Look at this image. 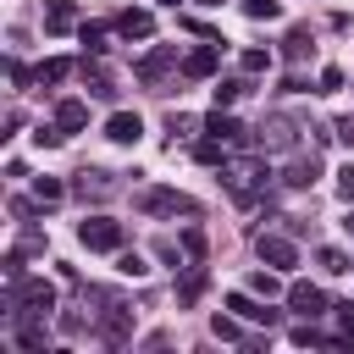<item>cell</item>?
<instances>
[{
    "mask_svg": "<svg viewBox=\"0 0 354 354\" xmlns=\"http://www.w3.org/2000/svg\"><path fill=\"white\" fill-rule=\"evenodd\" d=\"M33 194H39V205H61V194H66V188H61L55 177H39V183H33Z\"/></svg>",
    "mask_w": 354,
    "mask_h": 354,
    "instance_id": "18",
    "label": "cell"
},
{
    "mask_svg": "<svg viewBox=\"0 0 354 354\" xmlns=\"http://www.w3.org/2000/svg\"><path fill=\"white\" fill-rule=\"evenodd\" d=\"M149 28H155L149 11H127V17H122V33H127V39H149Z\"/></svg>",
    "mask_w": 354,
    "mask_h": 354,
    "instance_id": "17",
    "label": "cell"
},
{
    "mask_svg": "<svg viewBox=\"0 0 354 354\" xmlns=\"http://www.w3.org/2000/svg\"><path fill=\"white\" fill-rule=\"evenodd\" d=\"M337 194L354 205V166H343V171H337Z\"/></svg>",
    "mask_w": 354,
    "mask_h": 354,
    "instance_id": "29",
    "label": "cell"
},
{
    "mask_svg": "<svg viewBox=\"0 0 354 354\" xmlns=\"http://www.w3.org/2000/svg\"><path fill=\"white\" fill-rule=\"evenodd\" d=\"M44 28H50V33L72 28V0H44Z\"/></svg>",
    "mask_w": 354,
    "mask_h": 354,
    "instance_id": "14",
    "label": "cell"
},
{
    "mask_svg": "<svg viewBox=\"0 0 354 354\" xmlns=\"http://www.w3.org/2000/svg\"><path fill=\"white\" fill-rule=\"evenodd\" d=\"M337 138H343V144H354V116H348V122H337Z\"/></svg>",
    "mask_w": 354,
    "mask_h": 354,
    "instance_id": "30",
    "label": "cell"
},
{
    "mask_svg": "<svg viewBox=\"0 0 354 354\" xmlns=\"http://www.w3.org/2000/svg\"><path fill=\"white\" fill-rule=\"evenodd\" d=\"M210 332H216V337H227V343H238V337H243L232 315H216V321H210Z\"/></svg>",
    "mask_w": 354,
    "mask_h": 354,
    "instance_id": "21",
    "label": "cell"
},
{
    "mask_svg": "<svg viewBox=\"0 0 354 354\" xmlns=\"http://www.w3.org/2000/svg\"><path fill=\"white\" fill-rule=\"evenodd\" d=\"M160 6H183V0H160Z\"/></svg>",
    "mask_w": 354,
    "mask_h": 354,
    "instance_id": "32",
    "label": "cell"
},
{
    "mask_svg": "<svg viewBox=\"0 0 354 354\" xmlns=\"http://www.w3.org/2000/svg\"><path fill=\"white\" fill-rule=\"evenodd\" d=\"M138 210H144V216H194L199 205H194L188 194H177V188H144V194H138Z\"/></svg>",
    "mask_w": 354,
    "mask_h": 354,
    "instance_id": "1",
    "label": "cell"
},
{
    "mask_svg": "<svg viewBox=\"0 0 354 354\" xmlns=\"http://www.w3.org/2000/svg\"><path fill=\"white\" fill-rule=\"evenodd\" d=\"M249 17H277V0H243Z\"/></svg>",
    "mask_w": 354,
    "mask_h": 354,
    "instance_id": "28",
    "label": "cell"
},
{
    "mask_svg": "<svg viewBox=\"0 0 354 354\" xmlns=\"http://www.w3.org/2000/svg\"><path fill=\"white\" fill-rule=\"evenodd\" d=\"M166 66H171V50H155V55H144V61H138V77H144V83H155Z\"/></svg>",
    "mask_w": 354,
    "mask_h": 354,
    "instance_id": "15",
    "label": "cell"
},
{
    "mask_svg": "<svg viewBox=\"0 0 354 354\" xmlns=\"http://www.w3.org/2000/svg\"><path fill=\"white\" fill-rule=\"evenodd\" d=\"M227 310H232L238 321H254V326H271V321H277V310H266V304H254L249 293H232V299H227Z\"/></svg>",
    "mask_w": 354,
    "mask_h": 354,
    "instance_id": "9",
    "label": "cell"
},
{
    "mask_svg": "<svg viewBox=\"0 0 354 354\" xmlns=\"http://www.w3.org/2000/svg\"><path fill=\"white\" fill-rule=\"evenodd\" d=\"M348 266H354L348 254H337V249H321V271H332V277H337V271H348Z\"/></svg>",
    "mask_w": 354,
    "mask_h": 354,
    "instance_id": "20",
    "label": "cell"
},
{
    "mask_svg": "<svg viewBox=\"0 0 354 354\" xmlns=\"http://www.w3.org/2000/svg\"><path fill=\"white\" fill-rule=\"evenodd\" d=\"M343 227H348V232H354V210H348V221H343Z\"/></svg>",
    "mask_w": 354,
    "mask_h": 354,
    "instance_id": "31",
    "label": "cell"
},
{
    "mask_svg": "<svg viewBox=\"0 0 354 354\" xmlns=\"http://www.w3.org/2000/svg\"><path fill=\"white\" fill-rule=\"evenodd\" d=\"M315 177H321V160H315V155H299V160L288 166V177H282V183H288V188H310Z\"/></svg>",
    "mask_w": 354,
    "mask_h": 354,
    "instance_id": "11",
    "label": "cell"
},
{
    "mask_svg": "<svg viewBox=\"0 0 354 354\" xmlns=\"http://www.w3.org/2000/svg\"><path fill=\"white\" fill-rule=\"evenodd\" d=\"M249 288H254V293H277V277H271V271H254Z\"/></svg>",
    "mask_w": 354,
    "mask_h": 354,
    "instance_id": "27",
    "label": "cell"
},
{
    "mask_svg": "<svg viewBox=\"0 0 354 354\" xmlns=\"http://www.w3.org/2000/svg\"><path fill=\"white\" fill-rule=\"evenodd\" d=\"M183 249L199 260V254H205V232H199V227H188V232H183Z\"/></svg>",
    "mask_w": 354,
    "mask_h": 354,
    "instance_id": "25",
    "label": "cell"
},
{
    "mask_svg": "<svg viewBox=\"0 0 354 354\" xmlns=\"http://www.w3.org/2000/svg\"><path fill=\"white\" fill-rule=\"evenodd\" d=\"M254 133H260V144H266V149H293V138H299V127H293L288 116H266Z\"/></svg>",
    "mask_w": 354,
    "mask_h": 354,
    "instance_id": "4",
    "label": "cell"
},
{
    "mask_svg": "<svg viewBox=\"0 0 354 354\" xmlns=\"http://www.w3.org/2000/svg\"><path fill=\"white\" fill-rule=\"evenodd\" d=\"M83 122H88V105H83V100H61V105H55V127H61V133H77Z\"/></svg>",
    "mask_w": 354,
    "mask_h": 354,
    "instance_id": "10",
    "label": "cell"
},
{
    "mask_svg": "<svg viewBox=\"0 0 354 354\" xmlns=\"http://www.w3.org/2000/svg\"><path fill=\"white\" fill-rule=\"evenodd\" d=\"M61 138H66V133H61V127H39V133H33V144H39V149H55V144H61Z\"/></svg>",
    "mask_w": 354,
    "mask_h": 354,
    "instance_id": "24",
    "label": "cell"
},
{
    "mask_svg": "<svg viewBox=\"0 0 354 354\" xmlns=\"http://www.w3.org/2000/svg\"><path fill=\"white\" fill-rule=\"evenodd\" d=\"M205 133H216L221 144H238V138H243V127H238L232 116H221V111H216V116H205Z\"/></svg>",
    "mask_w": 354,
    "mask_h": 354,
    "instance_id": "13",
    "label": "cell"
},
{
    "mask_svg": "<svg viewBox=\"0 0 354 354\" xmlns=\"http://www.w3.org/2000/svg\"><path fill=\"white\" fill-rule=\"evenodd\" d=\"M260 260L288 271V266H299V249H293V238H260Z\"/></svg>",
    "mask_w": 354,
    "mask_h": 354,
    "instance_id": "7",
    "label": "cell"
},
{
    "mask_svg": "<svg viewBox=\"0 0 354 354\" xmlns=\"http://www.w3.org/2000/svg\"><path fill=\"white\" fill-rule=\"evenodd\" d=\"M238 94H249V83H221V88H216V105H232Z\"/></svg>",
    "mask_w": 354,
    "mask_h": 354,
    "instance_id": "23",
    "label": "cell"
},
{
    "mask_svg": "<svg viewBox=\"0 0 354 354\" xmlns=\"http://www.w3.org/2000/svg\"><path fill=\"white\" fill-rule=\"evenodd\" d=\"M138 133H144L138 111H116V116L105 122V138H116V144H138Z\"/></svg>",
    "mask_w": 354,
    "mask_h": 354,
    "instance_id": "8",
    "label": "cell"
},
{
    "mask_svg": "<svg viewBox=\"0 0 354 354\" xmlns=\"http://www.w3.org/2000/svg\"><path fill=\"white\" fill-rule=\"evenodd\" d=\"M288 55H293V61H304V55H310V33H304V28H293V33H288Z\"/></svg>",
    "mask_w": 354,
    "mask_h": 354,
    "instance_id": "19",
    "label": "cell"
},
{
    "mask_svg": "<svg viewBox=\"0 0 354 354\" xmlns=\"http://www.w3.org/2000/svg\"><path fill=\"white\" fill-rule=\"evenodd\" d=\"M293 315H304V321H315V315H326V293L321 288H310V282H293Z\"/></svg>",
    "mask_w": 354,
    "mask_h": 354,
    "instance_id": "5",
    "label": "cell"
},
{
    "mask_svg": "<svg viewBox=\"0 0 354 354\" xmlns=\"http://www.w3.org/2000/svg\"><path fill=\"white\" fill-rule=\"evenodd\" d=\"M94 332H100V343H127V337H133V310H127V304H111Z\"/></svg>",
    "mask_w": 354,
    "mask_h": 354,
    "instance_id": "3",
    "label": "cell"
},
{
    "mask_svg": "<svg viewBox=\"0 0 354 354\" xmlns=\"http://www.w3.org/2000/svg\"><path fill=\"white\" fill-rule=\"evenodd\" d=\"M216 55H221V44H210V50H194V55L183 61V72H188V77H205V72H216Z\"/></svg>",
    "mask_w": 354,
    "mask_h": 354,
    "instance_id": "12",
    "label": "cell"
},
{
    "mask_svg": "<svg viewBox=\"0 0 354 354\" xmlns=\"http://www.w3.org/2000/svg\"><path fill=\"white\" fill-rule=\"evenodd\" d=\"M77 238L88 243V249H122V221H111V216H88L83 227H77Z\"/></svg>",
    "mask_w": 354,
    "mask_h": 354,
    "instance_id": "2",
    "label": "cell"
},
{
    "mask_svg": "<svg viewBox=\"0 0 354 354\" xmlns=\"http://www.w3.org/2000/svg\"><path fill=\"white\" fill-rule=\"evenodd\" d=\"M199 293H205V271H199V266H194V271H188V277H183V282H177V304H194V299H199Z\"/></svg>",
    "mask_w": 354,
    "mask_h": 354,
    "instance_id": "16",
    "label": "cell"
},
{
    "mask_svg": "<svg viewBox=\"0 0 354 354\" xmlns=\"http://www.w3.org/2000/svg\"><path fill=\"white\" fill-rule=\"evenodd\" d=\"M337 83H343V72H337V66H326V72H321V88H315V94H337Z\"/></svg>",
    "mask_w": 354,
    "mask_h": 354,
    "instance_id": "26",
    "label": "cell"
},
{
    "mask_svg": "<svg viewBox=\"0 0 354 354\" xmlns=\"http://www.w3.org/2000/svg\"><path fill=\"white\" fill-rule=\"evenodd\" d=\"M72 188H77V199H111L116 194V177L111 171H77Z\"/></svg>",
    "mask_w": 354,
    "mask_h": 354,
    "instance_id": "6",
    "label": "cell"
},
{
    "mask_svg": "<svg viewBox=\"0 0 354 354\" xmlns=\"http://www.w3.org/2000/svg\"><path fill=\"white\" fill-rule=\"evenodd\" d=\"M116 271H122V277H144L149 266H144V254H122V260H116Z\"/></svg>",
    "mask_w": 354,
    "mask_h": 354,
    "instance_id": "22",
    "label": "cell"
}]
</instances>
